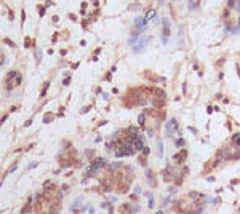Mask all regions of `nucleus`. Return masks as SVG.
<instances>
[{
    "mask_svg": "<svg viewBox=\"0 0 240 214\" xmlns=\"http://www.w3.org/2000/svg\"><path fill=\"white\" fill-rule=\"evenodd\" d=\"M235 2H237V0H229V6H231V8H234V6H235V5H234Z\"/></svg>",
    "mask_w": 240,
    "mask_h": 214,
    "instance_id": "9b49d317",
    "label": "nucleus"
},
{
    "mask_svg": "<svg viewBox=\"0 0 240 214\" xmlns=\"http://www.w3.org/2000/svg\"><path fill=\"white\" fill-rule=\"evenodd\" d=\"M163 34H162V43L167 45V42H168V35H170V27H168V19L163 18Z\"/></svg>",
    "mask_w": 240,
    "mask_h": 214,
    "instance_id": "20e7f679",
    "label": "nucleus"
},
{
    "mask_svg": "<svg viewBox=\"0 0 240 214\" xmlns=\"http://www.w3.org/2000/svg\"><path fill=\"white\" fill-rule=\"evenodd\" d=\"M154 16H155V11H154V10H151L149 13H147V16H146V19H152Z\"/></svg>",
    "mask_w": 240,
    "mask_h": 214,
    "instance_id": "1a4fd4ad",
    "label": "nucleus"
},
{
    "mask_svg": "<svg viewBox=\"0 0 240 214\" xmlns=\"http://www.w3.org/2000/svg\"><path fill=\"white\" fill-rule=\"evenodd\" d=\"M186 157H187V150H181L179 153H176V155L173 157V158H174V161H176V163H182V161L186 160Z\"/></svg>",
    "mask_w": 240,
    "mask_h": 214,
    "instance_id": "423d86ee",
    "label": "nucleus"
},
{
    "mask_svg": "<svg viewBox=\"0 0 240 214\" xmlns=\"http://www.w3.org/2000/svg\"><path fill=\"white\" fill-rule=\"evenodd\" d=\"M173 2H174V0H173Z\"/></svg>",
    "mask_w": 240,
    "mask_h": 214,
    "instance_id": "ddd939ff",
    "label": "nucleus"
},
{
    "mask_svg": "<svg viewBox=\"0 0 240 214\" xmlns=\"http://www.w3.org/2000/svg\"><path fill=\"white\" fill-rule=\"evenodd\" d=\"M159 155H160V157L163 155V144H162L160 139H159Z\"/></svg>",
    "mask_w": 240,
    "mask_h": 214,
    "instance_id": "6e6552de",
    "label": "nucleus"
},
{
    "mask_svg": "<svg viewBox=\"0 0 240 214\" xmlns=\"http://www.w3.org/2000/svg\"><path fill=\"white\" fill-rule=\"evenodd\" d=\"M182 144H184V141H182V139H178V142H176V146H178V147H181Z\"/></svg>",
    "mask_w": 240,
    "mask_h": 214,
    "instance_id": "f8f14e48",
    "label": "nucleus"
},
{
    "mask_svg": "<svg viewBox=\"0 0 240 214\" xmlns=\"http://www.w3.org/2000/svg\"><path fill=\"white\" fill-rule=\"evenodd\" d=\"M103 166H106V160H104V158H96V160L90 165L88 171H90V173H96V171H99Z\"/></svg>",
    "mask_w": 240,
    "mask_h": 214,
    "instance_id": "f257e3e1",
    "label": "nucleus"
},
{
    "mask_svg": "<svg viewBox=\"0 0 240 214\" xmlns=\"http://www.w3.org/2000/svg\"><path fill=\"white\" fill-rule=\"evenodd\" d=\"M149 208H151V209L154 208V197H152V195L149 197Z\"/></svg>",
    "mask_w": 240,
    "mask_h": 214,
    "instance_id": "9d476101",
    "label": "nucleus"
},
{
    "mask_svg": "<svg viewBox=\"0 0 240 214\" xmlns=\"http://www.w3.org/2000/svg\"><path fill=\"white\" fill-rule=\"evenodd\" d=\"M200 2H202V0H189V2H187L189 10H195V8H199Z\"/></svg>",
    "mask_w": 240,
    "mask_h": 214,
    "instance_id": "0eeeda50",
    "label": "nucleus"
},
{
    "mask_svg": "<svg viewBox=\"0 0 240 214\" xmlns=\"http://www.w3.org/2000/svg\"><path fill=\"white\" fill-rule=\"evenodd\" d=\"M135 26H136L138 32H143V31L146 29V19H144V18H136V21H135Z\"/></svg>",
    "mask_w": 240,
    "mask_h": 214,
    "instance_id": "39448f33",
    "label": "nucleus"
},
{
    "mask_svg": "<svg viewBox=\"0 0 240 214\" xmlns=\"http://www.w3.org/2000/svg\"><path fill=\"white\" fill-rule=\"evenodd\" d=\"M165 130H167V134L168 136H171V134H174V130H178V123H176V120H170L167 125H165Z\"/></svg>",
    "mask_w": 240,
    "mask_h": 214,
    "instance_id": "7ed1b4c3",
    "label": "nucleus"
},
{
    "mask_svg": "<svg viewBox=\"0 0 240 214\" xmlns=\"http://www.w3.org/2000/svg\"><path fill=\"white\" fill-rule=\"evenodd\" d=\"M147 43H149V37H143V39L138 42V45H133V51H135V53H141L147 46Z\"/></svg>",
    "mask_w": 240,
    "mask_h": 214,
    "instance_id": "f03ea898",
    "label": "nucleus"
}]
</instances>
